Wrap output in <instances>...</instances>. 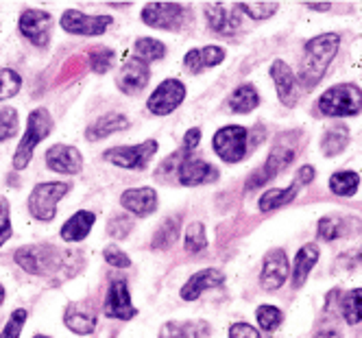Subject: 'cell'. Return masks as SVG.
<instances>
[{
    "label": "cell",
    "instance_id": "1",
    "mask_svg": "<svg viewBox=\"0 0 362 338\" xmlns=\"http://www.w3.org/2000/svg\"><path fill=\"white\" fill-rule=\"evenodd\" d=\"M339 46H341V37L336 33H323L305 44L303 59L299 66V81L303 88L313 90L323 79L327 66L332 64L334 55L339 53Z\"/></svg>",
    "mask_w": 362,
    "mask_h": 338
},
{
    "label": "cell",
    "instance_id": "2",
    "mask_svg": "<svg viewBox=\"0 0 362 338\" xmlns=\"http://www.w3.org/2000/svg\"><path fill=\"white\" fill-rule=\"evenodd\" d=\"M299 138H301L299 132L279 136V140L275 142L273 151L269 153V158H267L264 166H262V168H257V170L249 177V181H247V190H255V188L264 186L269 179H273L277 173H281L284 168H286V166L295 160V155H297Z\"/></svg>",
    "mask_w": 362,
    "mask_h": 338
},
{
    "label": "cell",
    "instance_id": "3",
    "mask_svg": "<svg viewBox=\"0 0 362 338\" xmlns=\"http://www.w3.org/2000/svg\"><path fill=\"white\" fill-rule=\"evenodd\" d=\"M323 116H356L362 110V90L354 83H341L325 90L317 100Z\"/></svg>",
    "mask_w": 362,
    "mask_h": 338
},
{
    "label": "cell",
    "instance_id": "4",
    "mask_svg": "<svg viewBox=\"0 0 362 338\" xmlns=\"http://www.w3.org/2000/svg\"><path fill=\"white\" fill-rule=\"evenodd\" d=\"M53 132V118L46 110H33L29 114V120H27V132H24V138L20 140L18 148H16V155H13V168L22 170L27 168L31 158H33V151L35 146L48 138V134Z\"/></svg>",
    "mask_w": 362,
    "mask_h": 338
},
{
    "label": "cell",
    "instance_id": "5",
    "mask_svg": "<svg viewBox=\"0 0 362 338\" xmlns=\"http://www.w3.org/2000/svg\"><path fill=\"white\" fill-rule=\"evenodd\" d=\"M64 260H68V253L50 245H33L16 251V262L20 264V269L33 275L57 273L64 264Z\"/></svg>",
    "mask_w": 362,
    "mask_h": 338
},
{
    "label": "cell",
    "instance_id": "6",
    "mask_svg": "<svg viewBox=\"0 0 362 338\" xmlns=\"http://www.w3.org/2000/svg\"><path fill=\"white\" fill-rule=\"evenodd\" d=\"M142 20L153 29L179 31L192 22V11L179 3H148L142 9Z\"/></svg>",
    "mask_w": 362,
    "mask_h": 338
},
{
    "label": "cell",
    "instance_id": "7",
    "mask_svg": "<svg viewBox=\"0 0 362 338\" xmlns=\"http://www.w3.org/2000/svg\"><path fill=\"white\" fill-rule=\"evenodd\" d=\"M70 192V184L62 181H48L37 184L29 197V210L37 221H53L57 214V203Z\"/></svg>",
    "mask_w": 362,
    "mask_h": 338
},
{
    "label": "cell",
    "instance_id": "8",
    "mask_svg": "<svg viewBox=\"0 0 362 338\" xmlns=\"http://www.w3.org/2000/svg\"><path fill=\"white\" fill-rule=\"evenodd\" d=\"M247 140H249V132L240 124H229L223 127L216 132V136L212 138V146L214 153L227 164H238L245 155H247Z\"/></svg>",
    "mask_w": 362,
    "mask_h": 338
},
{
    "label": "cell",
    "instance_id": "9",
    "mask_svg": "<svg viewBox=\"0 0 362 338\" xmlns=\"http://www.w3.org/2000/svg\"><path fill=\"white\" fill-rule=\"evenodd\" d=\"M155 151H158V142L146 140V142L136 144V146H114V148L103 153V158L112 164H116V166H120V168L142 170V168H146V164L155 155Z\"/></svg>",
    "mask_w": 362,
    "mask_h": 338
},
{
    "label": "cell",
    "instance_id": "10",
    "mask_svg": "<svg viewBox=\"0 0 362 338\" xmlns=\"http://www.w3.org/2000/svg\"><path fill=\"white\" fill-rule=\"evenodd\" d=\"M184 98H186V86L179 79H166L148 96L146 107L155 116H168L184 103Z\"/></svg>",
    "mask_w": 362,
    "mask_h": 338
},
{
    "label": "cell",
    "instance_id": "11",
    "mask_svg": "<svg viewBox=\"0 0 362 338\" xmlns=\"http://www.w3.org/2000/svg\"><path fill=\"white\" fill-rule=\"evenodd\" d=\"M50 29H53V18L48 11L27 9L20 16V33L33 46L46 48L50 42Z\"/></svg>",
    "mask_w": 362,
    "mask_h": 338
},
{
    "label": "cell",
    "instance_id": "12",
    "mask_svg": "<svg viewBox=\"0 0 362 338\" xmlns=\"http://www.w3.org/2000/svg\"><path fill=\"white\" fill-rule=\"evenodd\" d=\"M110 24H112L110 16H86L74 9H68L62 16V29L74 35H88V37L103 35L107 31Z\"/></svg>",
    "mask_w": 362,
    "mask_h": 338
},
{
    "label": "cell",
    "instance_id": "13",
    "mask_svg": "<svg viewBox=\"0 0 362 338\" xmlns=\"http://www.w3.org/2000/svg\"><path fill=\"white\" fill-rule=\"evenodd\" d=\"M291 275V264H288V255L281 249H271L264 255V264H262V275L260 284L264 291H277L284 286V281Z\"/></svg>",
    "mask_w": 362,
    "mask_h": 338
},
{
    "label": "cell",
    "instance_id": "14",
    "mask_svg": "<svg viewBox=\"0 0 362 338\" xmlns=\"http://www.w3.org/2000/svg\"><path fill=\"white\" fill-rule=\"evenodd\" d=\"M177 177L181 186H199V184H212V181H216L218 170L205 160H197V158H190V155L186 158V155L181 153Z\"/></svg>",
    "mask_w": 362,
    "mask_h": 338
},
{
    "label": "cell",
    "instance_id": "15",
    "mask_svg": "<svg viewBox=\"0 0 362 338\" xmlns=\"http://www.w3.org/2000/svg\"><path fill=\"white\" fill-rule=\"evenodd\" d=\"M105 315L110 319L129 321L138 315V310L132 303V295H129V286L124 279H116L110 284L107 297H105Z\"/></svg>",
    "mask_w": 362,
    "mask_h": 338
},
{
    "label": "cell",
    "instance_id": "16",
    "mask_svg": "<svg viewBox=\"0 0 362 338\" xmlns=\"http://www.w3.org/2000/svg\"><path fill=\"white\" fill-rule=\"evenodd\" d=\"M46 164L50 170L55 173H64V175H76L83 166V158L81 153L74 146L68 144H55L46 151Z\"/></svg>",
    "mask_w": 362,
    "mask_h": 338
},
{
    "label": "cell",
    "instance_id": "17",
    "mask_svg": "<svg viewBox=\"0 0 362 338\" xmlns=\"http://www.w3.org/2000/svg\"><path fill=\"white\" fill-rule=\"evenodd\" d=\"M151 79V70L146 66V62L142 59H129L122 68H120V74H118V88L124 92V94H140L146 83Z\"/></svg>",
    "mask_w": 362,
    "mask_h": 338
},
{
    "label": "cell",
    "instance_id": "18",
    "mask_svg": "<svg viewBox=\"0 0 362 338\" xmlns=\"http://www.w3.org/2000/svg\"><path fill=\"white\" fill-rule=\"evenodd\" d=\"M223 284H225V275H223L221 269H203V271L194 273L184 286H181V299H184V301H194L205 291L218 289V286H223Z\"/></svg>",
    "mask_w": 362,
    "mask_h": 338
},
{
    "label": "cell",
    "instance_id": "19",
    "mask_svg": "<svg viewBox=\"0 0 362 338\" xmlns=\"http://www.w3.org/2000/svg\"><path fill=\"white\" fill-rule=\"evenodd\" d=\"M205 18L210 22V29L221 33V35H231L234 31H238L240 27V9L238 5L234 9H229L225 5H205Z\"/></svg>",
    "mask_w": 362,
    "mask_h": 338
},
{
    "label": "cell",
    "instance_id": "20",
    "mask_svg": "<svg viewBox=\"0 0 362 338\" xmlns=\"http://www.w3.org/2000/svg\"><path fill=\"white\" fill-rule=\"evenodd\" d=\"M120 203L136 216H148L158 210V192L153 188H132L122 192Z\"/></svg>",
    "mask_w": 362,
    "mask_h": 338
},
{
    "label": "cell",
    "instance_id": "21",
    "mask_svg": "<svg viewBox=\"0 0 362 338\" xmlns=\"http://www.w3.org/2000/svg\"><path fill=\"white\" fill-rule=\"evenodd\" d=\"M269 72H271L273 81H275L279 100L286 107H295V103H297V88H295V74L288 68V64L281 62V59H275Z\"/></svg>",
    "mask_w": 362,
    "mask_h": 338
},
{
    "label": "cell",
    "instance_id": "22",
    "mask_svg": "<svg viewBox=\"0 0 362 338\" xmlns=\"http://www.w3.org/2000/svg\"><path fill=\"white\" fill-rule=\"evenodd\" d=\"M223 59H225V50L221 46H205V48H192V50H188L186 57H184V66L190 72L199 74L205 68H212V66L223 64Z\"/></svg>",
    "mask_w": 362,
    "mask_h": 338
},
{
    "label": "cell",
    "instance_id": "23",
    "mask_svg": "<svg viewBox=\"0 0 362 338\" xmlns=\"http://www.w3.org/2000/svg\"><path fill=\"white\" fill-rule=\"evenodd\" d=\"M129 127V118L120 112H110L105 116H100L98 120H94L90 124V129L86 132V138L90 142H96V140H103V138H107L116 132H122V129Z\"/></svg>",
    "mask_w": 362,
    "mask_h": 338
},
{
    "label": "cell",
    "instance_id": "24",
    "mask_svg": "<svg viewBox=\"0 0 362 338\" xmlns=\"http://www.w3.org/2000/svg\"><path fill=\"white\" fill-rule=\"evenodd\" d=\"M64 323L74 334H83L86 336V334H92L94 332V327H96V315L92 312V308H88L83 303H72L66 310Z\"/></svg>",
    "mask_w": 362,
    "mask_h": 338
},
{
    "label": "cell",
    "instance_id": "25",
    "mask_svg": "<svg viewBox=\"0 0 362 338\" xmlns=\"http://www.w3.org/2000/svg\"><path fill=\"white\" fill-rule=\"evenodd\" d=\"M210 332L212 330L208 321H170L160 330V338H208Z\"/></svg>",
    "mask_w": 362,
    "mask_h": 338
},
{
    "label": "cell",
    "instance_id": "26",
    "mask_svg": "<svg viewBox=\"0 0 362 338\" xmlns=\"http://www.w3.org/2000/svg\"><path fill=\"white\" fill-rule=\"evenodd\" d=\"M94 221H96V216L92 212H86V210L83 212H76L74 216H70L64 223V227H62V238L66 243H79V240H83L88 233H90Z\"/></svg>",
    "mask_w": 362,
    "mask_h": 338
},
{
    "label": "cell",
    "instance_id": "27",
    "mask_svg": "<svg viewBox=\"0 0 362 338\" xmlns=\"http://www.w3.org/2000/svg\"><path fill=\"white\" fill-rule=\"evenodd\" d=\"M317 260H319V247L317 245H303L295 257V269H293V284H295V289H301V286L305 284L310 271H313V267L317 264Z\"/></svg>",
    "mask_w": 362,
    "mask_h": 338
},
{
    "label": "cell",
    "instance_id": "28",
    "mask_svg": "<svg viewBox=\"0 0 362 338\" xmlns=\"http://www.w3.org/2000/svg\"><path fill=\"white\" fill-rule=\"evenodd\" d=\"M257 105H260V94H257L255 86L251 83H243L229 96V110L234 114H249Z\"/></svg>",
    "mask_w": 362,
    "mask_h": 338
},
{
    "label": "cell",
    "instance_id": "29",
    "mask_svg": "<svg viewBox=\"0 0 362 338\" xmlns=\"http://www.w3.org/2000/svg\"><path fill=\"white\" fill-rule=\"evenodd\" d=\"M349 142V132L345 124H336V127H329L327 132L323 134L321 138V153L325 158H332V155H339L345 151Z\"/></svg>",
    "mask_w": 362,
    "mask_h": 338
},
{
    "label": "cell",
    "instance_id": "30",
    "mask_svg": "<svg viewBox=\"0 0 362 338\" xmlns=\"http://www.w3.org/2000/svg\"><path fill=\"white\" fill-rule=\"evenodd\" d=\"M299 188H301V186L297 184V181H293V184H291L288 188H275V190L264 192L262 199H260V210H262V212H273V210H277V207L291 203V201L297 197Z\"/></svg>",
    "mask_w": 362,
    "mask_h": 338
},
{
    "label": "cell",
    "instance_id": "31",
    "mask_svg": "<svg viewBox=\"0 0 362 338\" xmlns=\"http://www.w3.org/2000/svg\"><path fill=\"white\" fill-rule=\"evenodd\" d=\"M360 184V177L351 170H341V173H334L329 179V190L339 197H351L358 190Z\"/></svg>",
    "mask_w": 362,
    "mask_h": 338
},
{
    "label": "cell",
    "instance_id": "32",
    "mask_svg": "<svg viewBox=\"0 0 362 338\" xmlns=\"http://www.w3.org/2000/svg\"><path fill=\"white\" fill-rule=\"evenodd\" d=\"M179 231H181L179 216L166 218L164 225H160L158 233H155V238H153V249H168V247L179 238Z\"/></svg>",
    "mask_w": 362,
    "mask_h": 338
},
{
    "label": "cell",
    "instance_id": "33",
    "mask_svg": "<svg viewBox=\"0 0 362 338\" xmlns=\"http://www.w3.org/2000/svg\"><path fill=\"white\" fill-rule=\"evenodd\" d=\"M136 55L142 62H160L166 55V46L155 37H140L136 42Z\"/></svg>",
    "mask_w": 362,
    "mask_h": 338
},
{
    "label": "cell",
    "instance_id": "34",
    "mask_svg": "<svg viewBox=\"0 0 362 338\" xmlns=\"http://www.w3.org/2000/svg\"><path fill=\"white\" fill-rule=\"evenodd\" d=\"M341 310H343V317L349 325H358L362 321V289L349 291L343 297Z\"/></svg>",
    "mask_w": 362,
    "mask_h": 338
},
{
    "label": "cell",
    "instance_id": "35",
    "mask_svg": "<svg viewBox=\"0 0 362 338\" xmlns=\"http://www.w3.org/2000/svg\"><path fill=\"white\" fill-rule=\"evenodd\" d=\"M208 247V236H205V227L203 223H192L186 229V238H184V249L188 253H199Z\"/></svg>",
    "mask_w": 362,
    "mask_h": 338
},
{
    "label": "cell",
    "instance_id": "36",
    "mask_svg": "<svg viewBox=\"0 0 362 338\" xmlns=\"http://www.w3.org/2000/svg\"><path fill=\"white\" fill-rule=\"evenodd\" d=\"M255 319H257V323H260V327L264 332H273V330H277L281 325L284 315H281V310L275 308V305H260L255 312Z\"/></svg>",
    "mask_w": 362,
    "mask_h": 338
},
{
    "label": "cell",
    "instance_id": "37",
    "mask_svg": "<svg viewBox=\"0 0 362 338\" xmlns=\"http://www.w3.org/2000/svg\"><path fill=\"white\" fill-rule=\"evenodd\" d=\"M20 88H22V79L18 72L7 70V68L0 70V100L16 96L20 92Z\"/></svg>",
    "mask_w": 362,
    "mask_h": 338
},
{
    "label": "cell",
    "instance_id": "38",
    "mask_svg": "<svg viewBox=\"0 0 362 338\" xmlns=\"http://www.w3.org/2000/svg\"><path fill=\"white\" fill-rule=\"evenodd\" d=\"M90 64H92L94 72L105 74L112 68V64H114V53H112L110 48H105V46H98V48H94L92 53H90Z\"/></svg>",
    "mask_w": 362,
    "mask_h": 338
},
{
    "label": "cell",
    "instance_id": "39",
    "mask_svg": "<svg viewBox=\"0 0 362 338\" xmlns=\"http://www.w3.org/2000/svg\"><path fill=\"white\" fill-rule=\"evenodd\" d=\"M277 3H240L238 9L251 16L253 20H267L277 11Z\"/></svg>",
    "mask_w": 362,
    "mask_h": 338
},
{
    "label": "cell",
    "instance_id": "40",
    "mask_svg": "<svg viewBox=\"0 0 362 338\" xmlns=\"http://www.w3.org/2000/svg\"><path fill=\"white\" fill-rule=\"evenodd\" d=\"M343 236V223L336 216H325L319 221V238L323 240H336Z\"/></svg>",
    "mask_w": 362,
    "mask_h": 338
},
{
    "label": "cell",
    "instance_id": "41",
    "mask_svg": "<svg viewBox=\"0 0 362 338\" xmlns=\"http://www.w3.org/2000/svg\"><path fill=\"white\" fill-rule=\"evenodd\" d=\"M18 134V114L16 110H0V142Z\"/></svg>",
    "mask_w": 362,
    "mask_h": 338
},
{
    "label": "cell",
    "instance_id": "42",
    "mask_svg": "<svg viewBox=\"0 0 362 338\" xmlns=\"http://www.w3.org/2000/svg\"><path fill=\"white\" fill-rule=\"evenodd\" d=\"M24 321H27V310H13L11 317L5 325V330L0 332V338H20V332L24 327Z\"/></svg>",
    "mask_w": 362,
    "mask_h": 338
},
{
    "label": "cell",
    "instance_id": "43",
    "mask_svg": "<svg viewBox=\"0 0 362 338\" xmlns=\"http://www.w3.org/2000/svg\"><path fill=\"white\" fill-rule=\"evenodd\" d=\"M103 255H105V262L112 264L114 269H129V267H132V260H129V255L124 251H120L118 247H107L105 251H103Z\"/></svg>",
    "mask_w": 362,
    "mask_h": 338
},
{
    "label": "cell",
    "instance_id": "44",
    "mask_svg": "<svg viewBox=\"0 0 362 338\" xmlns=\"http://www.w3.org/2000/svg\"><path fill=\"white\" fill-rule=\"evenodd\" d=\"M134 223L129 221L127 216H114L110 223H107V231H110V236L114 238H124L129 231H132Z\"/></svg>",
    "mask_w": 362,
    "mask_h": 338
},
{
    "label": "cell",
    "instance_id": "45",
    "mask_svg": "<svg viewBox=\"0 0 362 338\" xmlns=\"http://www.w3.org/2000/svg\"><path fill=\"white\" fill-rule=\"evenodd\" d=\"M11 236V221H9V203L0 201V247Z\"/></svg>",
    "mask_w": 362,
    "mask_h": 338
},
{
    "label": "cell",
    "instance_id": "46",
    "mask_svg": "<svg viewBox=\"0 0 362 338\" xmlns=\"http://www.w3.org/2000/svg\"><path fill=\"white\" fill-rule=\"evenodd\" d=\"M229 338H262L249 323H234L229 327Z\"/></svg>",
    "mask_w": 362,
    "mask_h": 338
},
{
    "label": "cell",
    "instance_id": "47",
    "mask_svg": "<svg viewBox=\"0 0 362 338\" xmlns=\"http://www.w3.org/2000/svg\"><path fill=\"white\" fill-rule=\"evenodd\" d=\"M199 142H201V129H197V127L188 129V134L184 136V148H181V153L188 158V155L199 146Z\"/></svg>",
    "mask_w": 362,
    "mask_h": 338
},
{
    "label": "cell",
    "instance_id": "48",
    "mask_svg": "<svg viewBox=\"0 0 362 338\" xmlns=\"http://www.w3.org/2000/svg\"><path fill=\"white\" fill-rule=\"evenodd\" d=\"M315 179V168L313 166H301L299 170H297V177H295V181L299 186H305V184H310V181Z\"/></svg>",
    "mask_w": 362,
    "mask_h": 338
},
{
    "label": "cell",
    "instance_id": "49",
    "mask_svg": "<svg viewBox=\"0 0 362 338\" xmlns=\"http://www.w3.org/2000/svg\"><path fill=\"white\" fill-rule=\"evenodd\" d=\"M305 7L315 9V11H327L332 7V3H305Z\"/></svg>",
    "mask_w": 362,
    "mask_h": 338
},
{
    "label": "cell",
    "instance_id": "50",
    "mask_svg": "<svg viewBox=\"0 0 362 338\" xmlns=\"http://www.w3.org/2000/svg\"><path fill=\"white\" fill-rule=\"evenodd\" d=\"M315 338H341V334H339V332H334V330H323V332H319Z\"/></svg>",
    "mask_w": 362,
    "mask_h": 338
},
{
    "label": "cell",
    "instance_id": "51",
    "mask_svg": "<svg viewBox=\"0 0 362 338\" xmlns=\"http://www.w3.org/2000/svg\"><path fill=\"white\" fill-rule=\"evenodd\" d=\"M3 301H5V289L0 286V303H3Z\"/></svg>",
    "mask_w": 362,
    "mask_h": 338
},
{
    "label": "cell",
    "instance_id": "52",
    "mask_svg": "<svg viewBox=\"0 0 362 338\" xmlns=\"http://www.w3.org/2000/svg\"><path fill=\"white\" fill-rule=\"evenodd\" d=\"M35 338H48V336H40V334H37V336H35Z\"/></svg>",
    "mask_w": 362,
    "mask_h": 338
},
{
    "label": "cell",
    "instance_id": "53",
    "mask_svg": "<svg viewBox=\"0 0 362 338\" xmlns=\"http://www.w3.org/2000/svg\"><path fill=\"white\" fill-rule=\"evenodd\" d=\"M267 338H269V336H267Z\"/></svg>",
    "mask_w": 362,
    "mask_h": 338
}]
</instances>
